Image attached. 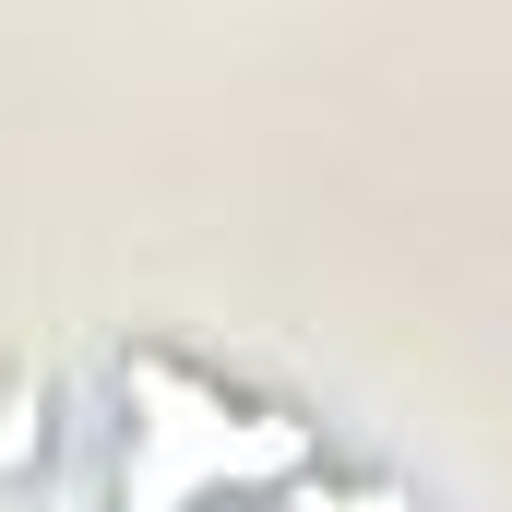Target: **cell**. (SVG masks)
Listing matches in <instances>:
<instances>
[{
  "instance_id": "obj_1",
  "label": "cell",
  "mask_w": 512,
  "mask_h": 512,
  "mask_svg": "<svg viewBox=\"0 0 512 512\" xmlns=\"http://www.w3.org/2000/svg\"><path fill=\"white\" fill-rule=\"evenodd\" d=\"M322 453V417L191 346L131 334L108 358V512H274Z\"/></svg>"
},
{
  "instance_id": "obj_2",
  "label": "cell",
  "mask_w": 512,
  "mask_h": 512,
  "mask_svg": "<svg viewBox=\"0 0 512 512\" xmlns=\"http://www.w3.org/2000/svg\"><path fill=\"white\" fill-rule=\"evenodd\" d=\"M274 512H417V489H405V477H382V465H310Z\"/></svg>"
}]
</instances>
